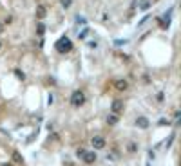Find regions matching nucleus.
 Returning a JSON list of instances; mask_svg holds the SVG:
<instances>
[{
    "label": "nucleus",
    "instance_id": "f257e3e1",
    "mask_svg": "<svg viewBox=\"0 0 181 166\" xmlns=\"http://www.w3.org/2000/svg\"><path fill=\"white\" fill-rule=\"evenodd\" d=\"M73 49V43H71V40L69 38H67V36H63V38H60L58 42H56V51L58 53H69Z\"/></svg>",
    "mask_w": 181,
    "mask_h": 166
},
{
    "label": "nucleus",
    "instance_id": "f03ea898",
    "mask_svg": "<svg viewBox=\"0 0 181 166\" xmlns=\"http://www.w3.org/2000/svg\"><path fill=\"white\" fill-rule=\"evenodd\" d=\"M85 103V94L82 90H74L73 96H71V105L73 107H82Z\"/></svg>",
    "mask_w": 181,
    "mask_h": 166
},
{
    "label": "nucleus",
    "instance_id": "7ed1b4c3",
    "mask_svg": "<svg viewBox=\"0 0 181 166\" xmlns=\"http://www.w3.org/2000/svg\"><path fill=\"white\" fill-rule=\"evenodd\" d=\"M90 143H93V146H94L96 150H102V148L105 146V139H103L102 135H94V137H93V141H90Z\"/></svg>",
    "mask_w": 181,
    "mask_h": 166
},
{
    "label": "nucleus",
    "instance_id": "20e7f679",
    "mask_svg": "<svg viewBox=\"0 0 181 166\" xmlns=\"http://www.w3.org/2000/svg\"><path fill=\"white\" fill-rule=\"evenodd\" d=\"M110 110H112V114H120V112H123V101L114 99V101H112V105H110Z\"/></svg>",
    "mask_w": 181,
    "mask_h": 166
},
{
    "label": "nucleus",
    "instance_id": "39448f33",
    "mask_svg": "<svg viewBox=\"0 0 181 166\" xmlns=\"http://www.w3.org/2000/svg\"><path fill=\"white\" fill-rule=\"evenodd\" d=\"M82 159H83V161H85L87 164H93V162L96 161V154H94V152H83Z\"/></svg>",
    "mask_w": 181,
    "mask_h": 166
},
{
    "label": "nucleus",
    "instance_id": "423d86ee",
    "mask_svg": "<svg viewBox=\"0 0 181 166\" xmlns=\"http://www.w3.org/2000/svg\"><path fill=\"white\" fill-rule=\"evenodd\" d=\"M114 88L120 90V92H123V90L129 88V83H127L125 80H116V81H114Z\"/></svg>",
    "mask_w": 181,
    "mask_h": 166
},
{
    "label": "nucleus",
    "instance_id": "0eeeda50",
    "mask_svg": "<svg viewBox=\"0 0 181 166\" xmlns=\"http://www.w3.org/2000/svg\"><path fill=\"white\" fill-rule=\"evenodd\" d=\"M45 15H47V7H45V6H38V7H36V18L43 20Z\"/></svg>",
    "mask_w": 181,
    "mask_h": 166
},
{
    "label": "nucleus",
    "instance_id": "6e6552de",
    "mask_svg": "<svg viewBox=\"0 0 181 166\" xmlns=\"http://www.w3.org/2000/svg\"><path fill=\"white\" fill-rule=\"evenodd\" d=\"M138 127H141V128H149V119L147 117H138Z\"/></svg>",
    "mask_w": 181,
    "mask_h": 166
},
{
    "label": "nucleus",
    "instance_id": "1a4fd4ad",
    "mask_svg": "<svg viewBox=\"0 0 181 166\" xmlns=\"http://www.w3.org/2000/svg\"><path fill=\"white\" fill-rule=\"evenodd\" d=\"M107 123H109V125H116V123H118V116H116V114L109 116V117H107Z\"/></svg>",
    "mask_w": 181,
    "mask_h": 166
},
{
    "label": "nucleus",
    "instance_id": "9d476101",
    "mask_svg": "<svg viewBox=\"0 0 181 166\" xmlns=\"http://www.w3.org/2000/svg\"><path fill=\"white\" fill-rule=\"evenodd\" d=\"M36 33H38L40 36L45 33V26H43V23H38V26H36Z\"/></svg>",
    "mask_w": 181,
    "mask_h": 166
},
{
    "label": "nucleus",
    "instance_id": "9b49d317",
    "mask_svg": "<svg viewBox=\"0 0 181 166\" xmlns=\"http://www.w3.org/2000/svg\"><path fill=\"white\" fill-rule=\"evenodd\" d=\"M13 159H15V162H22L24 159H22V155L18 154V152H13Z\"/></svg>",
    "mask_w": 181,
    "mask_h": 166
},
{
    "label": "nucleus",
    "instance_id": "f8f14e48",
    "mask_svg": "<svg viewBox=\"0 0 181 166\" xmlns=\"http://www.w3.org/2000/svg\"><path fill=\"white\" fill-rule=\"evenodd\" d=\"M129 152H138V145H136V143H129Z\"/></svg>",
    "mask_w": 181,
    "mask_h": 166
},
{
    "label": "nucleus",
    "instance_id": "ddd939ff",
    "mask_svg": "<svg viewBox=\"0 0 181 166\" xmlns=\"http://www.w3.org/2000/svg\"><path fill=\"white\" fill-rule=\"evenodd\" d=\"M60 4H62V7H65V9H67V7L71 6V0H60Z\"/></svg>",
    "mask_w": 181,
    "mask_h": 166
},
{
    "label": "nucleus",
    "instance_id": "4468645a",
    "mask_svg": "<svg viewBox=\"0 0 181 166\" xmlns=\"http://www.w3.org/2000/svg\"><path fill=\"white\" fill-rule=\"evenodd\" d=\"M83 152H85V150H82V148H80V150L76 152V155H78V157H82V155H83Z\"/></svg>",
    "mask_w": 181,
    "mask_h": 166
},
{
    "label": "nucleus",
    "instance_id": "2eb2a0df",
    "mask_svg": "<svg viewBox=\"0 0 181 166\" xmlns=\"http://www.w3.org/2000/svg\"><path fill=\"white\" fill-rule=\"evenodd\" d=\"M2 33H4V23L0 22V34H2Z\"/></svg>",
    "mask_w": 181,
    "mask_h": 166
},
{
    "label": "nucleus",
    "instance_id": "dca6fc26",
    "mask_svg": "<svg viewBox=\"0 0 181 166\" xmlns=\"http://www.w3.org/2000/svg\"><path fill=\"white\" fill-rule=\"evenodd\" d=\"M4 166H13V164H4Z\"/></svg>",
    "mask_w": 181,
    "mask_h": 166
},
{
    "label": "nucleus",
    "instance_id": "f3484780",
    "mask_svg": "<svg viewBox=\"0 0 181 166\" xmlns=\"http://www.w3.org/2000/svg\"><path fill=\"white\" fill-rule=\"evenodd\" d=\"M0 49H2V42H0Z\"/></svg>",
    "mask_w": 181,
    "mask_h": 166
}]
</instances>
